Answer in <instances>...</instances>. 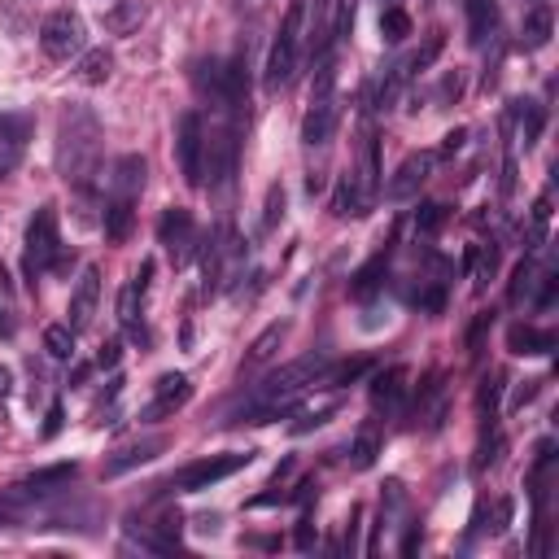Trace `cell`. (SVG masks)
Listing matches in <instances>:
<instances>
[{
  "label": "cell",
  "mask_w": 559,
  "mask_h": 559,
  "mask_svg": "<svg viewBox=\"0 0 559 559\" xmlns=\"http://www.w3.org/2000/svg\"><path fill=\"white\" fill-rule=\"evenodd\" d=\"M101 149H105L101 118L88 105H66L62 118H57V175L79 193H92V184L101 175Z\"/></svg>",
  "instance_id": "1"
},
{
  "label": "cell",
  "mask_w": 559,
  "mask_h": 559,
  "mask_svg": "<svg viewBox=\"0 0 559 559\" xmlns=\"http://www.w3.org/2000/svg\"><path fill=\"white\" fill-rule=\"evenodd\" d=\"M324 359L319 354H306V359H293V363H284L276 367L263 385H258V394L254 402H249V424H267V420H280V415H289L293 411V402L306 394V389L315 385L319 376H324Z\"/></svg>",
  "instance_id": "2"
},
{
  "label": "cell",
  "mask_w": 559,
  "mask_h": 559,
  "mask_svg": "<svg viewBox=\"0 0 559 559\" xmlns=\"http://www.w3.org/2000/svg\"><path fill=\"white\" fill-rule=\"evenodd\" d=\"M306 22H311V0H289L284 9V22L276 31V44L267 53V88L280 92L284 83L297 75L302 66V53H306Z\"/></svg>",
  "instance_id": "3"
},
{
  "label": "cell",
  "mask_w": 559,
  "mask_h": 559,
  "mask_svg": "<svg viewBox=\"0 0 559 559\" xmlns=\"http://www.w3.org/2000/svg\"><path fill=\"white\" fill-rule=\"evenodd\" d=\"M337 62L328 57H319V75L311 83V110H306V123H302V140L311 149H324L332 132H337Z\"/></svg>",
  "instance_id": "4"
},
{
  "label": "cell",
  "mask_w": 559,
  "mask_h": 559,
  "mask_svg": "<svg viewBox=\"0 0 559 559\" xmlns=\"http://www.w3.org/2000/svg\"><path fill=\"white\" fill-rule=\"evenodd\" d=\"M175 158H180V175L188 188H206V123H201V114H180V123H175Z\"/></svg>",
  "instance_id": "5"
},
{
  "label": "cell",
  "mask_w": 559,
  "mask_h": 559,
  "mask_svg": "<svg viewBox=\"0 0 559 559\" xmlns=\"http://www.w3.org/2000/svg\"><path fill=\"white\" fill-rule=\"evenodd\" d=\"M83 40H88V27L75 9H57V14L44 18L40 27V49L53 57V62H70V57L83 53Z\"/></svg>",
  "instance_id": "6"
},
{
  "label": "cell",
  "mask_w": 559,
  "mask_h": 559,
  "mask_svg": "<svg viewBox=\"0 0 559 559\" xmlns=\"http://www.w3.org/2000/svg\"><path fill=\"white\" fill-rule=\"evenodd\" d=\"M249 450H232V455H210V459H197V463H188V468L175 477L171 485L175 490H184V494H197V490H210V485H219V481H228L232 472H241L249 468Z\"/></svg>",
  "instance_id": "7"
},
{
  "label": "cell",
  "mask_w": 559,
  "mask_h": 559,
  "mask_svg": "<svg viewBox=\"0 0 559 559\" xmlns=\"http://www.w3.org/2000/svg\"><path fill=\"white\" fill-rule=\"evenodd\" d=\"M57 249H62V241H57V206L44 201L27 223V271H44Z\"/></svg>",
  "instance_id": "8"
},
{
  "label": "cell",
  "mask_w": 559,
  "mask_h": 559,
  "mask_svg": "<svg viewBox=\"0 0 559 559\" xmlns=\"http://www.w3.org/2000/svg\"><path fill=\"white\" fill-rule=\"evenodd\" d=\"M158 245L175 258V263H188V258H193V245H197L193 210H184V206H171V210H166L162 219H158Z\"/></svg>",
  "instance_id": "9"
},
{
  "label": "cell",
  "mask_w": 559,
  "mask_h": 559,
  "mask_svg": "<svg viewBox=\"0 0 559 559\" xmlns=\"http://www.w3.org/2000/svg\"><path fill=\"white\" fill-rule=\"evenodd\" d=\"M236 153H241V140H236V127H219V132H210L206 136V171L201 175H210V188H223L232 180V171H236Z\"/></svg>",
  "instance_id": "10"
},
{
  "label": "cell",
  "mask_w": 559,
  "mask_h": 559,
  "mask_svg": "<svg viewBox=\"0 0 559 559\" xmlns=\"http://www.w3.org/2000/svg\"><path fill=\"white\" fill-rule=\"evenodd\" d=\"M188 398H193V380H188L184 372H166L158 385H153V402H149L145 411H140V420H145V424H158V420H166V415L184 411Z\"/></svg>",
  "instance_id": "11"
},
{
  "label": "cell",
  "mask_w": 559,
  "mask_h": 559,
  "mask_svg": "<svg viewBox=\"0 0 559 559\" xmlns=\"http://www.w3.org/2000/svg\"><path fill=\"white\" fill-rule=\"evenodd\" d=\"M97 302H101V271L97 267H83V276L75 284V293H70V319L66 324L75 332H88L92 319H97Z\"/></svg>",
  "instance_id": "12"
},
{
  "label": "cell",
  "mask_w": 559,
  "mask_h": 559,
  "mask_svg": "<svg viewBox=\"0 0 559 559\" xmlns=\"http://www.w3.org/2000/svg\"><path fill=\"white\" fill-rule=\"evenodd\" d=\"M433 166H437V153H411V158H402V166L394 171V180H389V188H385L389 201H411L428 184Z\"/></svg>",
  "instance_id": "13"
},
{
  "label": "cell",
  "mask_w": 559,
  "mask_h": 559,
  "mask_svg": "<svg viewBox=\"0 0 559 559\" xmlns=\"http://www.w3.org/2000/svg\"><path fill=\"white\" fill-rule=\"evenodd\" d=\"M145 175L149 166L140 153H123L110 175V197H123V201H140V193H145Z\"/></svg>",
  "instance_id": "14"
},
{
  "label": "cell",
  "mask_w": 559,
  "mask_h": 559,
  "mask_svg": "<svg viewBox=\"0 0 559 559\" xmlns=\"http://www.w3.org/2000/svg\"><path fill=\"white\" fill-rule=\"evenodd\" d=\"M149 280H153V258H145V263L132 271V280L123 284V293H118V319H123L127 328H136L140 306H145V293H149Z\"/></svg>",
  "instance_id": "15"
},
{
  "label": "cell",
  "mask_w": 559,
  "mask_h": 559,
  "mask_svg": "<svg viewBox=\"0 0 559 559\" xmlns=\"http://www.w3.org/2000/svg\"><path fill=\"white\" fill-rule=\"evenodd\" d=\"M463 14H468V44L485 49V40H494L498 27V0H463Z\"/></svg>",
  "instance_id": "16"
},
{
  "label": "cell",
  "mask_w": 559,
  "mask_h": 559,
  "mask_svg": "<svg viewBox=\"0 0 559 559\" xmlns=\"http://www.w3.org/2000/svg\"><path fill=\"white\" fill-rule=\"evenodd\" d=\"M166 450V437H145V442H132V446H123L118 455L105 463V477H123V472H132L140 468V463H149V459H158Z\"/></svg>",
  "instance_id": "17"
},
{
  "label": "cell",
  "mask_w": 559,
  "mask_h": 559,
  "mask_svg": "<svg viewBox=\"0 0 559 559\" xmlns=\"http://www.w3.org/2000/svg\"><path fill=\"white\" fill-rule=\"evenodd\" d=\"M402 398H407V367H385V372L372 376V402L385 411H398Z\"/></svg>",
  "instance_id": "18"
},
{
  "label": "cell",
  "mask_w": 559,
  "mask_h": 559,
  "mask_svg": "<svg viewBox=\"0 0 559 559\" xmlns=\"http://www.w3.org/2000/svg\"><path fill=\"white\" fill-rule=\"evenodd\" d=\"M75 477H79V463H53V468L31 472V477L18 485V490L22 494H57V490H66Z\"/></svg>",
  "instance_id": "19"
},
{
  "label": "cell",
  "mask_w": 559,
  "mask_h": 559,
  "mask_svg": "<svg viewBox=\"0 0 559 559\" xmlns=\"http://www.w3.org/2000/svg\"><path fill=\"white\" fill-rule=\"evenodd\" d=\"M132 223H136V201H123V197H110V201H105V219H101L105 241L123 245L127 236H132Z\"/></svg>",
  "instance_id": "20"
},
{
  "label": "cell",
  "mask_w": 559,
  "mask_h": 559,
  "mask_svg": "<svg viewBox=\"0 0 559 559\" xmlns=\"http://www.w3.org/2000/svg\"><path fill=\"white\" fill-rule=\"evenodd\" d=\"M551 35H555V14H551V5H533L529 14H525V27H520V44H525L529 53H538L551 44Z\"/></svg>",
  "instance_id": "21"
},
{
  "label": "cell",
  "mask_w": 559,
  "mask_h": 559,
  "mask_svg": "<svg viewBox=\"0 0 559 559\" xmlns=\"http://www.w3.org/2000/svg\"><path fill=\"white\" fill-rule=\"evenodd\" d=\"M507 350L511 354H551L555 350V332L551 328H533V324H516L507 332Z\"/></svg>",
  "instance_id": "22"
},
{
  "label": "cell",
  "mask_w": 559,
  "mask_h": 559,
  "mask_svg": "<svg viewBox=\"0 0 559 559\" xmlns=\"http://www.w3.org/2000/svg\"><path fill=\"white\" fill-rule=\"evenodd\" d=\"M101 22H105V31H114V35H132L140 22H145V5H140V0H118V5H110L101 14Z\"/></svg>",
  "instance_id": "23"
},
{
  "label": "cell",
  "mask_w": 559,
  "mask_h": 559,
  "mask_svg": "<svg viewBox=\"0 0 559 559\" xmlns=\"http://www.w3.org/2000/svg\"><path fill=\"white\" fill-rule=\"evenodd\" d=\"M284 332H289L284 324H271V328L258 332V337H254V346H249V354H245V367H241V372H254V367H263V363L276 359V350H280Z\"/></svg>",
  "instance_id": "24"
},
{
  "label": "cell",
  "mask_w": 559,
  "mask_h": 559,
  "mask_svg": "<svg viewBox=\"0 0 559 559\" xmlns=\"http://www.w3.org/2000/svg\"><path fill=\"white\" fill-rule=\"evenodd\" d=\"M463 263H468L472 284H477V293H481L485 284H490V280L498 276V245H494V241H490V245H472Z\"/></svg>",
  "instance_id": "25"
},
{
  "label": "cell",
  "mask_w": 559,
  "mask_h": 559,
  "mask_svg": "<svg viewBox=\"0 0 559 559\" xmlns=\"http://www.w3.org/2000/svg\"><path fill=\"white\" fill-rule=\"evenodd\" d=\"M380 446H385V437H380V428L376 424H363L359 433H354V442H350V463L354 468H372L376 455H380Z\"/></svg>",
  "instance_id": "26"
},
{
  "label": "cell",
  "mask_w": 559,
  "mask_h": 559,
  "mask_svg": "<svg viewBox=\"0 0 559 559\" xmlns=\"http://www.w3.org/2000/svg\"><path fill=\"white\" fill-rule=\"evenodd\" d=\"M75 75H79V83H88V88H101V83H110V75H114V57L105 53V49L83 53Z\"/></svg>",
  "instance_id": "27"
},
{
  "label": "cell",
  "mask_w": 559,
  "mask_h": 559,
  "mask_svg": "<svg viewBox=\"0 0 559 559\" xmlns=\"http://www.w3.org/2000/svg\"><path fill=\"white\" fill-rule=\"evenodd\" d=\"M354 184H359L363 201H372V193L380 188V162H376V132L363 136V162H359V175H354Z\"/></svg>",
  "instance_id": "28"
},
{
  "label": "cell",
  "mask_w": 559,
  "mask_h": 559,
  "mask_svg": "<svg viewBox=\"0 0 559 559\" xmlns=\"http://www.w3.org/2000/svg\"><path fill=\"white\" fill-rule=\"evenodd\" d=\"M363 193H359V184H354V175H341L337 180V193H332V214H337V219H354V214H363Z\"/></svg>",
  "instance_id": "29"
},
{
  "label": "cell",
  "mask_w": 559,
  "mask_h": 559,
  "mask_svg": "<svg viewBox=\"0 0 559 559\" xmlns=\"http://www.w3.org/2000/svg\"><path fill=\"white\" fill-rule=\"evenodd\" d=\"M31 132H35V118L31 114L0 110V140H9V145H27Z\"/></svg>",
  "instance_id": "30"
},
{
  "label": "cell",
  "mask_w": 559,
  "mask_h": 559,
  "mask_svg": "<svg viewBox=\"0 0 559 559\" xmlns=\"http://www.w3.org/2000/svg\"><path fill=\"white\" fill-rule=\"evenodd\" d=\"M75 337L79 332L70 328V324H53V328H44V350L53 354V359H75Z\"/></svg>",
  "instance_id": "31"
},
{
  "label": "cell",
  "mask_w": 559,
  "mask_h": 559,
  "mask_svg": "<svg viewBox=\"0 0 559 559\" xmlns=\"http://www.w3.org/2000/svg\"><path fill=\"white\" fill-rule=\"evenodd\" d=\"M363 372H367V359H346L337 367H324V376H319L315 389H341V385H350V380H359Z\"/></svg>",
  "instance_id": "32"
},
{
  "label": "cell",
  "mask_w": 559,
  "mask_h": 559,
  "mask_svg": "<svg viewBox=\"0 0 559 559\" xmlns=\"http://www.w3.org/2000/svg\"><path fill=\"white\" fill-rule=\"evenodd\" d=\"M442 49H446V35L442 31H433L424 40V49H415L411 57H407V70H402V75H420V70H428L437 62V57H442Z\"/></svg>",
  "instance_id": "33"
},
{
  "label": "cell",
  "mask_w": 559,
  "mask_h": 559,
  "mask_svg": "<svg viewBox=\"0 0 559 559\" xmlns=\"http://www.w3.org/2000/svg\"><path fill=\"white\" fill-rule=\"evenodd\" d=\"M380 35H385L389 44H402L411 35V14L407 9H398V5H389L385 14H380Z\"/></svg>",
  "instance_id": "34"
},
{
  "label": "cell",
  "mask_w": 559,
  "mask_h": 559,
  "mask_svg": "<svg viewBox=\"0 0 559 559\" xmlns=\"http://www.w3.org/2000/svg\"><path fill=\"white\" fill-rule=\"evenodd\" d=\"M446 219H450V210L442 206V201H424V206L415 210V232H420V236H433V232L446 228Z\"/></svg>",
  "instance_id": "35"
},
{
  "label": "cell",
  "mask_w": 559,
  "mask_h": 559,
  "mask_svg": "<svg viewBox=\"0 0 559 559\" xmlns=\"http://www.w3.org/2000/svg\"><path fill=\"white\" fill-rule=\"evenodd\" d=\"M380 280H385V254L372 258V263H367V267L359 271V276H354L350 293H354V297H372V293L380 289Z\"/></svg>",
  "instance_id": "36"
},
{
  "label": "cell",
  "mask_w": 559,
  "mask_h": 559,
  "mask_svg": "<svg viewBox=\"0 0 559 559\" xmlns=\"http://www.w3.org/2000/svg\"><path fill=\"white\" fill-rule=\"evenodd\" d=\"M533 263H516V271H511V284H507V302L511 306H520L529 297V289H533Z\"/></svg>",
  "instance_id": "37"
},
{
  "label": "cell",
  "mask_w": 559,
  "mask_h": 559,
  "mask_svg": "<svg viewBox=\"0 0 559 559\" xmlns=\"http://www.w3.org/2000/svg\"><path fill=\"white\" fill-rule=\"evenodd\" d=\"M284 219V184L267 188V206H263V232H276V223Z\"/></svg>",
  "instance_id": "38"
},
{
  "label": "cell",
  "mask_w": 559,
  "mask_h": 559,
  "mask_svg": "<svg viewBox=\"0 0 559 559\" xmlns=\"http://www.w3.org/2000/svg\"><path fill=\"white\" fill-rule=\"evenodd\" d=\"M498 389H503V376H494V385L485 380V385H481V394H477V411H481V420H485V424H494V402H498Z\"/></svg>",
  "instance_id": "39"
},
{
  "label": "cell",
  "mask_w": 559,
  "mask_h": 559,
  "mask_svg": "<svg viewBox=\"0 0 559 559\" xmlns=\"http://www.w3.org/2000/svg\"><path fill=\"white\" fill-rule=\"evenodd\" d=\"M332 415H337V407H324V411H302V415H297V424H293V433H297V437H302V433H311V428L328 424Z\"/></svg>",
  "instance_id": "40"
},
{
  "label": "cell",
  "mask_w": 559,
  "mask_h": 559,
  "mask_svg": "<svg viewBox=\"0 0 559 559\" xmlns=\"http://www.w3.org/2000/svg\"><path fill=\"white\" fill-rule=\"evenodd\" d=\"M546 223H551V193H542L538 201H533V236H546Z\"/></svg>",
  "instance_id": "41"
},
{
  "label": "cell",
  "mask_w": 559,
  "mask_h": 559,
  "mask_svg": "<svg viewBox=\"0 0 559 559\" xmlns=\"http://www.w3.org/2000/svg\"><path fill=\"white\" fill-rule=\"evenodd\" d=\"M293 546L297 551H311L315 546V520H311V511H306L302 520H297V533H293Z\"/></svg>",
  "instance_id": "42"
},
{
  "label": "cell",
  "mask_w": 559,
  "mask_h": 559,
  "mask_svg": "<svg viewBox=\"0 0 559 559\" xmlns=\"http://www.w3.org/2000/svg\"><path fill=\"white\" fill-rule=\"evenodd\" d=\"M18 162H22V145H9V140H0V180H5V175H14Z\"/></svg>",
  "instance_id": "43"
},
{
  "label": "cell",
  "mask_w": 559,
  "mask_h": 559,
  "mask_svg": "<svg viewBox=\"0 0 559 559\" xmlns=\"http://www.w3.org/2000/svg\"><path fill=\"white\" fill-rule=\"evenodd\" d=\"M463 140H468V132H463V127H455V132H446L442 149H437V158H455V153L463 149Z\"/></svg>",
  "instance_id": "44"
},
{
  "label": "cell",
  "mask_w": 559,
  "mask_h": 559,
  "mask_svg": "<svg viewBox=\"0 0 559 559\" xmlns=\"http://www.w3.org/2000/svg\"><path fill=\"white\" fill-rule=\"evenodd\" d=\"M437 97H442V101H459V97H463V75H459V70H455V75H446V79H442Z\"/></svg>",
  "instance_id": "45"
},
{
  "label": "cell",
  "mask_w": 559,
  "mask_h": 559,
  "mask_svg": "<svg viewBox=\"0 0 559 559\" xmlns=\"http://www.w3.org/2000/svg\"><path fill=\"white\" fill-rule=\"evenodd\" d=\"M485 328H490V315H477V324L468 328V350H472V359L481 354V337H485Z\"/></svg>",
  "instance_id": "46"
},
{
  "label": "cell",
  "mask_w": 559,
  "mask_h": 559,
  "mask_svg": "<svg viewBox=\"0 0 559 559\" xmlns=\"http://www.w3.org/2000/svg\"><path fill=\"white\" fill-rule=\"evenodd\" d=\"M359 520H363V507H354V511H350V525H346V551H350V555L359 551Z\"/></svg>",
  "instance_id": "47"
},
{
  "label": "cell",
  "mask_w": 559,
  "mask_h": 559,
  "mask_svg": "<svg viewBox=\"0 0 559 559\" xmlns=\"http://www.w3.org/2000/svg\"><path fill=\"white\" fill-rule=\"evenodd\" d=\"M62 420H66L62 402H53V407H49V420H44V437H57V433H62Z\"/></svg>",
  "instance_id": "48"
},
{
  "label": "cell",
  "mask_w": 559,
  "mask_h": 559,
  "mask_svg": "<svg viewBox=\"0 0 559 559\" xmlns=\"http://www.w3.org/2000/svg\"><path fill=\"white\" fill-rule=\"evenodd\" d=\"M118 350H123L118 341H105L101 354H97V367H114V363H118Z\"/></svg>",
  "instance_id": "49"
},
{
  "label": "cell",
  "mask_w": 559,
  "mask_h": 559,
  "mask_svg": "<svg viewBox=\"0 0 559 559\" xmlns=\"http://www.w3.org/2000/svg\"><path fill=\"white\" fill-rule=\"evenodd\" d=\"M494 520H498L494 533H503V529H507V520H511V503H498V507H494Z\"/></svg>",
  "instance_id": "50"
},
{
  "label": "cell",
  "mask_w": 559,
  "mask_h": 559,
  "mask_svg": "<svg viewBox=\"0 0 559 559\" xmlns=\"http://www.w3.org/2000/svg\"><path fill=\"white\" fill-rule=\"evenodd\" d=\"M415 546H420V529H411V533H407V542H402V555H411Z\"/></svg>",
  "instance_id": "51"
},
{
  "label": "cell",
  "mask_w": 559,
  "mask_h": 559,
  "mask_svg": "<svg viewBox=\"0 0 559 559\" xmlns=\"http://www.w3.org/2000/svg\"><path fill=\"white\" fill-rule=\"evenodd\" d=\"M0 337H14V319H9V311H0Z\"/></svg>",
  "instance_id": "52"
}]
</instances>
